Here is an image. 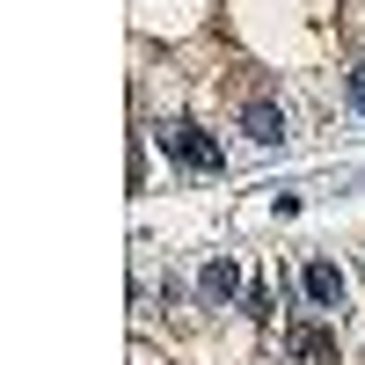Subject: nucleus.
<instances>
[{
	"label": "nucleus",
	"mask_w": 365,
	"mask_h": 365,
	"mask_svg": "<svg viewBox=\"0 0 365 365\" xmlns=\"http://www.w3.org/2000/svg\"><path fill=\"white\" fill-rule=\"evenodd\" d=\"M161 146H168V154H175L182 168H197V175H220V168H227L220 139H212V132H197L190 117H168V125H161Z\"/></svg>",
	"instance_id": "nucleus-1"
},
{
	"label": "nucleus",
	"mask_w": 365,
	"mask_h": 365,
	"mask_svg": "<svg viewBox=\"0 0 365 365\" xmlns=\"http://www.w3.org/2000/svg\"><path fill=\"white\" fill-rule=\"evenodd\" d=\"M307 299L314 307H344V270L336 263H307Z\"/></svg>",
	"instance_id": "nucleus-2"
},
{
	"label": "nucleus",
	"mask_w": 365,
	"mask_h": 365,
	"mask_svg": "<svg viewBox=\"0 0 365 365\" xmlns=\"http://www.w3.org/2000/svg\"><path fill=\"white\" fill-rule=\"evenodd\" d=\"M241 132H249L256 146H278L285 139V117L270 110V103H249V110H241Z\"/></svg>",
	"instance_id": "nucleus-3"
},
{
	"label": "nucleus",
	"mask_w": 365,
	"mask_h": 365,
	"mask_svg": "<svg viewBox=\"0 0 365 365\" xmlns=\"http://www.w3.org/2000/svg\"><path fill=\"white\" fill-rule=\"evenodd\" d=\"M197 285H205V299H234V285H241V270H234V263L220 256V263H205V278H197Z\"/></svg>",
	"instance_id": "nucleus-4"
},
{
	"label": "nucleus",
	"mask_w": 365,
	"mask_h": 365,
	"mask_svg": "<svg viewBox=\"0 0 365 365\" xmlns=\"http://www.w3.org/2000/svg\"><path fill=\"white\" fill-rule=\"evenodd\" d=\"M292 351L299 358H336V336L329 329H292Z\"/></svg>",
	"instance_id": "nucleus-5"
},
{
	"label": "nucleus",
	"mask_w": 365,
	"mask_h": 365,
	"mask_svg": "<svg viewBox=\"0 0 365 365\" xmlns=\"http://www.w3.org/2000/svg\"><path fill=\"white\" fill-rule=\"evenodd\" d=\"M351 103H358V110H365V66H358V73H351Z\"/></svg>",
	"instance_id": "nucleus-6"
}]
</instances>
